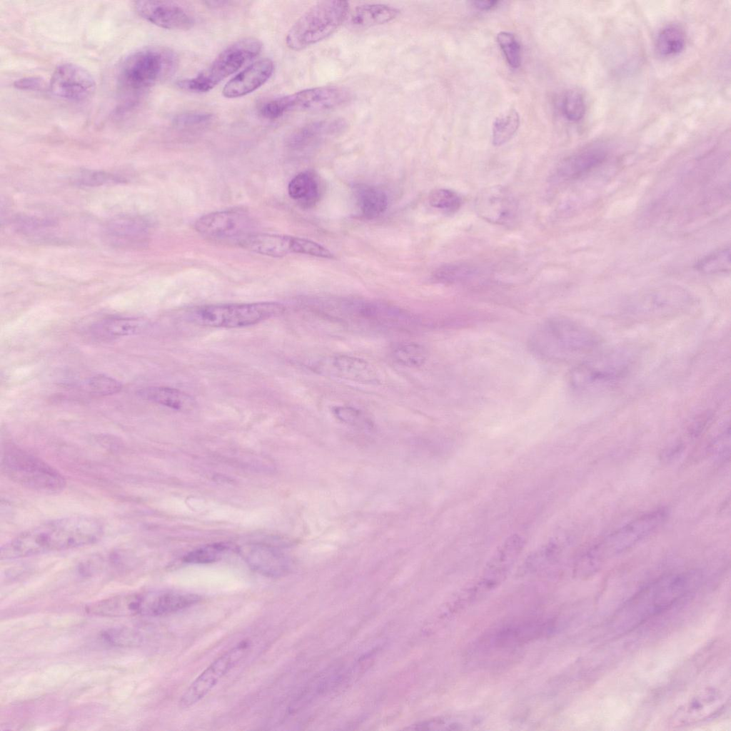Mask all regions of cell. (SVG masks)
<instances>
[{
	"mask_svg": "<svg viewBox=\"0 0 731 731\" xmlns=\"http://www.w3.org/2000/svg\"><path fill=\"white\" fill-rule=\"evenodd\" d=\"M104 534L102 523L86 515L54 519L17 535L1 548V558L13 560L90 545Z\"/></svg>",
	"mask_w": 731,
	"mask_h": 731,
	"instance_id": "1",
	"label": "cell"
},
{
	"mask_svg": "<svg viewBox=\"0 0 731 731\" xmlns=\"http://www.w3.org/2000/svg\"><path fill=\"white\" fill-rule=\"evenodd\" d=\"M599 336L588 327L564 317L541 323L529 338V347L538 357L566 361L588 354L600 344Z\"/></svg>",
	"mask_w": 731,
	"mask_h": 731,
	"instance_id": "2",
	"label": "cell"
},
{
	"mask_svg": "<svg viewBox=\"0 0 731 731\" xmlns=\"http://www.w3.org/2000/svg\"><path fill=\"white\" fill-rule=\"evenodd\" d=\"M635 361V355L627 348L613 349L588 358L570 370V386L580 393L603 390L626 378Z\"/></svg>",
	"mask_w": 731,
	"mask_h": 731,
	"instance_id": "3",
	"label": "cell"
},
{
	"mask_svg": "<svg viewBox=\"0 0 731 731\" xmlns=\"http://www.w3.org/2000/svg\"><path fill=\"white\" fill-rule=\"evenodd\" d=\"M666 515L665 509H657L613 531L585 553L578 563L577 571L584 573L595 569L604 560L629 550L653 533Z\"/></svg>",
	"mask_w": 731,
	"mask_h": 731,
	"instance_id": "4",
	"label": "cell"
},
{
	"mask_svg": "<svg viewBox=\"0 0 731 731\" xmlns=\"http://www.w3.org/2000/svg\"><path fill=\"white\" fill-rule=\"evenodd\" d=\"M349 11L346 1H323L305 11L288 31L286 43L294 51L302 50L333 34L346 21Z\"/></svg>",
	"mask_w": 731,
	"mask_h": 731,
	"instance_id": "5",
	"label": "cell"
},
{
	"mask_svg": "<svg viewBox=\"0 0 731 731\" xmlns=\"http://www.w3.org/2000/svg\"><path fill=\"white\" fill-rule=\"evenodd\" d=\"M175 53L166 47H146L130 54L119 72L121 86L129 91H141L170 76L176 69Z\"/></svg>",
	"mask_w": 731,
	"mask_h": 731,
	"instance_id": "6",
	"label": "cell"
},
{
	"mask_svg": "<svg viewBox=\"0 0 731 731\" xmlns=\"http://www.w3.org/2000/svg\"><path fill=\"white\" fill-rule=\"evenodd\" d=\"M1 469L11 480L27 489L55 494L66 486L64 476L46 462L17 447H7L1 454Z\"/></svg>",
	"mask_w": 731,
	"mask_h": 731,
	"instance_id": "7",
	"label": "cell"
},
{
	"mask_svg": "<svg viewBox=\"0 0 731 731\" xmlns=\"http://www.w3.org/2000/svg\"><path fill=\"white\" fill-rule=\"evenodd\" d=\"M284 311L283 305L276 302L209 305L193 309L188 319L203 326L241 328L280 316Z\"/></svg>",
	"mask_w": 731,
	"mask_h": 731,
	"instance_id": "8",
	"label": "cell"
},
{
	"mask_svg": "<svg viewBox=\"0 0 731 731\" xmlns=\"http://www.w3.org/2000/svg\"><path fill=\"white\" fill-rule=\"evenodd\" d=\"M262 46L261 41L253 37L238 40L223 50L207 68L196 76L181 80L177 85L189 91H209L245 63L258 56Z\"/></svg>",
	"mask_w": 731,
	"mask_h": 731,
	"instance_id": "9",
	"label": "cell"
},
{
	"mask_svg": "<svg viewBox=\"0 0 731 731\" xmlns=\"http://www.w3.org/2000/svg\"><path fill=\"white\" fill-rule=\"evenodd\" d=\"M351 98L347 89L335 86H323L303 89L265 103L261 115L267 119H276L294 111H321L334 109Z\"/></svg>",
	"mask_w": 731,
	"mask_h": 731,
	"instance_id": "10",
	"label": "cell"
},
{
	"mask_svg": "<svg viewBox=\"0 0 731 731\" xmlns=\"http://www.w3.org/2000/svg\"><path fill=\"white\" fill-rule=\"evenodd\" d=\"M524 545V538L518 534L507 538L494 551L479 578L465 590L468 599L474 601L498 587L506 578Z\"/></svg>",
	"mask_w": 731,
	"mask_h": 731,
	"instance_id": "11",
	"label": "cell"
},
{
	"mask_svg": "<svg viewBox=\"0 0 731 731\" xmlns=\"http://www.w3.org/2000/svg\"><path fill=\"white\" fill-rule=\"evenodd\" d=\"M251 647L249 640H243L218 657L184 691L178 702L179 707L189 708L204 698L248 654Z\"/></svg>",
	"mask_w": 731,
	"mask_h": 731,
	"instance_id": "12",
	"label": "cell"
},
{
	"mask_svg": "<svg viewBox=\"0 0 731 731\" xmlns=\"http://www.w3.org/2000/svg\"><path fill=\"white\" fill-rule=\"evenodd\" d=\"M196 230L203 236L215 239H233L238 241L247 235L252 226L248 213L239 208L211 212L201 216L195 223Z\"/></svg>",
	"mask_w": 731,
	"mask_h": 731,
	"instance_id": "13",
	"label": "cell"
},
{
	"mask_svg": "<svg viewBox=\"0 0 731 731\" xmlns=\"http://www.w3.org/2000/svg\"><path fill=\"white\" fill-rule=\"evenodd\" d=\"M51 92L56 96L71 101H83L95 92L96 82L91 73L84 67L71 63L58 66L49 83Z\"/></svg>",
	"mask_w": 731,
	"mask_h": 731,
	"instance_id": "14",
	"label": "cell"
},
{
	"mask_svg": "<svg viewBox=\"0 0 731 731\" xmlns=\"http://www.w3.org/2000/svg\"><path fill=\"white\" fill-rule=\"evenodd\" d=\"M475 208L480 218L499 226H510L518 216L515 198L501 186L482 190L476 196Z\"/></svg>",
	"mask_w": 731,
	"mask_h": 731,
	"instance_id": "15",
	"label": "cell"
},
{
	"mask_svg": "<svg viewBox=\"0 0 731 731\" xmlns=\"http://www.w3.org/2000/svg\"><path fill=\"white\" fill-rule=\"evenodd\" d=\"M134 8L143 19L161 28L187 30L194 24L190 12L174 2L138 1L134 2Z\"/></svg>",
	"mask_w": 731,
	"mask_h": 731,
	"instance_id": "16",
	"label": "cell"
},
{
	"mask_svg": "<svg viewBox=\"0 0 731 731\" xmlns=\"http://www.w3.org/2000/svg\"><path fill=\"white\" fill-rule=\"evenodd\" d=\"M316 370L326 375L358 383L378 382L377 373L368 362L348 355L338 354L325 357L317 363Z\"/></svg>",
	"mask_w": 731,
	"mask_h": 731,
	"instance_id": "17",
	"label": "cell"
},
{
	"mask_svg": "<svg viewBox=\"0 0 731 731\" xmlns=\"http://www.w3.org/2000/svg\"><path fill=\"white\" fill-rule=\"evenodd\" d=\"M725 695L719 689L705 688L684 703L676 711L675 724L689 725L703 720L717 713L725 705Z\"/></svg>",
	"mask_w": 731,
	"mask_h": 731,
	"instance_id": "18",
	"label": "cell"
},
{
	"mask_svg": "<svg viewBox=\"0 0 731 731\" xmlns=\"http://www.w3.org/2000/svg\"><path fill=\"white\" fill-rule=\"evenodd\" d=\"M149 225L138 216H122L110 220L106 225L104 235L108 241L117 247L135 248L145 242Z\"/></svg>",
	"mask_w": 731,
	"mask_h": 731,
	"instance_id": "19",
	"label": "cell"
},
{
	"mask_svg": "<svg viewBox=\"0 0 731 731\" xmlns=\"http://www.w3.org/2000/svg\"><path fill=\"white\" fill-rule=\"evenodd\" d=\"M273 70L274 64L270 59L258 60L228 81L223 88L222 94L228 99L244 96L263 86Z\"/></svg>",
	"mask_w": 731,
	"mask_h": 731,
	"instance_id": "20",
	"label": "cell"
},
{
	"mask_svg": "<svg viewBox=\"0 0 731 731\" xmlns=\"http://www.w3.org/2000/svg\"><path fill=\"white\" fill-rule=\"evenodd\" d=\"M243 553L244 559L250 568L264 576H283L291 568L288 557L281 550L272 546L254 545Z\"/></svg>",
	"mask_w": 731,
	"mask_h": 731,
	"instance_id": "21",
	"label": "cell"
},
{
	"mask_svg": "<svg viewBox=\"0 0 731 731\" xmlns=\"http://www.w3.org/2000/svg\"><path fill=\"white\" fill-rule=\"evenodd\" d=\"M690 302L681 294H654L643 297L628 308V313L637 318H662L685 310Z\"/></svg>",
	"mask_w": 731,
	"mask_h": 731,
	"instance_id": "22",
	"label": "cell"
},
{
	"mask_svg": "<svg viewBox=\"0 0 731 731\" xmlns=\"http://www.w3.org/2000/svg\"><path fill=\"white\" fill-rule=\"evenodd\" d=\"M201 600L198 595L174 590L145 593L144 615L158 617L190 608Z\"/></svg>",
	"mask_w": 731,
	"mask_h": 731,
	"instance_id": "23",
	"label": "cell"
},
{
	"mask_svg": "<svg viewBox=\"0 0 731 731\" xmlns=\"http://www.w3.org/2000/svg\"><path fill=\"white\" fill-rule=\"evenodd\" d=\"M607 156L608 152L602 146L586 147L563 160L557 175L565 180L578 179L603 164Z\"/></svg>",
	"mask_w": 731,
	"mask_h": 731,
	"instance_id": "24",
	"label": "cell"
},
{
	"mask_svg": "<svg viewBox=\"0 0 731 731\" xmlns=\"http://www.w3.org/2000/svg\"><path fill=\"white\" fill-rule=\"evenodd\" d=\"M346 128L347 123L343 119L313 121L293 131L288 138V144L294 148H304L341 134Z\"/></svg>",
	"mask_w": 731,
	"mask_h": 731,
	"instance_id": "25",
	"label": "cell"
},
{
	"mask_svg": "<svg viewBox=\"0 0 731 731\" xmlns=\"http://www.w3.org/2000/svg\"><path fill=\"white\" fill-rule=\"evenodd\" d=\"M294 237L273 233H250L239 241L241 246L253 253L279 258L293 253Z\"/></svg>",
	"mask_w": 731,
	"mask_h": 731,
	"instance_id": "26",
	"label": "cell"
},
{
	"mask_svg": "<svg viewBox=\"0 0 731 731\" xmlns=\"http://www.w3.org/2000/svg\"><path fill=\"white\" fill-rule=\"evenodd\" d=\"M136 393L144 400L178 411H190L196 406V401L191 395L176 388L149 386L139 389Z\"/></svg>",
	"mask_w": 731,
	"mask_h": 731,
	"instance_id": "27",
	"label": "cell"
},
{
	"mask_svg": "<svg viewBox=\"0 0 731 731\" xmlns=\"http://www.w3.org/2000/svg\"><path fill=\"white\" fill-rule=\"evenodd\" d=\"M144 325L138 318H108L91 326L89 333L97 339H113L136 333Z\"/></svg>",
	"mask_w": 731,
	"mask_h": 731,
	"instance_id": "28",
	"label": "cell"
},
{
	"mask_svg": "<svg viewBox=\"0 0 731 731\" xmlns=\"http://www.w3.org/2000/svg\"><path fill=\"white\" fill-rule=\"evenodd\" d=\"M398 9L384 4H366L357 6L351 14V24L358 29L381 25L396 19Z\"/></svg>",
	"mask_w": 731,
	"mask_h": 731,
	"instance_id": "29",
	"label": "cell"
},
{
	"mask_svg": "<svg viewBox=\"0 0 731 731\" xmlns=\"http://www.w3.org/2000/svg\"><path fill=\"white\" fill-rule=\"evenodd\" d=\"M354 194L362 213L366 218H375L382 214L387 208L386 194L375 186L367 184L356 185Z\"/></svg>",
	"mask_w": 731,
	"mask_h": 731,
	"instance_id": "30",
	"label": "cell"
},
{
	"mask_svg": "<svg viewBox=\"0 0 731 731\" xmlns=\"http://www.w3.org/2000/svg\"><path fill=\"white\" fill-rule=\"evenodd\" d=\"M289 196L303 207L313 206L319 197L317 181L313 173L303 171L296 175L288 186Z\"/></svg>",
	"mask_w": 731,
	"mask_h": 731,
	"instance_id": "31",
	"label": "cell"
},
{
	"mask_svg": "<svg viewBox=\"0 0 731 731\" xmlns=\"http://www.w3.org/2000/svg\"><path fill=\"white\" fill-rule=\"evenodd\" d=\"M685 46V34L676 24L665 26L658 33L655 41L656 50L663 56H672L680 53Z\"/></svg>",
	"mask_w": 731,
	"mask_h": 731,
	"instance_id": "32",
	"label": "cell"
},
{
	"mask_svg": "<svg viewBox=\"0 0 731 731\" xmlns=\"http://www.w3.org/2000/svg\"><path fill=\"white\" fill-rule=\"evenodd\" d=\"M520 126V117L515 110H510L499 116L493 126L492 138L495 146H501L509 141Z\"/></svg>",
	"mask_w": 731,
	"mask_h": 731,
	"instance_id": "33",
	"label": "cell"
},
{
	"mask_svg": "<svg viewBox=\"0 0 731 731\" xmlns=\"http://www.w3.org/2000/svg\"><path fill=\"white\" fill-rule=\"evenodd\" d=\"M391 355L395 362L407 367L420 366L426 359L425 348L415 343L398 345L393 350Z\"/></svg>",
	"mask_w": 731,
	"mask_h": 731,
	"instance_id": "34",
	"label": "cell"
},
{
	"mask_svg": "<svg viewBox=\"0 0 731 731\" xmlns=\"http://www.w3.org/2000/svg\"><path fill=\"white\" fill-rule=\"evenodd\" d=\"M697 271L704 273H725L730 271V249L724 248L702 258L695 264Z\"/></svg>",
	"mask_w": 731,
	"mask_h": 731,
	"instance_id": "35",
	"label": "cell"
},
{
	"mask_svg": "<svg viewBox=\"0 0 731 731\" xmlns=\"http://www.w3.org/2000/svg\"><path fill=\"white\" fill-rule=\"evenodd\" d=\"M560 109L567 120L572 122L579 121L583 118L586 110L583 95L575 89L568 90L561 99Z\"/></svg>",
	"mask_w": 731,
	"mask_h": 731,
	"instance_id": "36",
	"label": "cell"
},
{
	"mask_svg": "<svg viewBox=\"0 0 731 731\" xmlns=\"http://www.w3.org/2000/svg\"><path fill=\"white\" fill-rule=\"evenodd\" d=\"M474 273L473 267L470 265L449 263L438 267L433 273V278L441 283H453L466 280Z\"/></svg>",
	"mask_w": 731,
	"mask_h": 731,
	"instance_id": "37",
	"label": "cell"
},
{
	"mask_svg": "<svg viewBox=\"0 0 731 731\" xmlns=\"http://www.w3.org/2000/svg\"><path fill=\"white\" fill-rule=\"evenodd\" d=\"M74 183L80 186L94 187L111 183H121L124 179L102 171L84 170L76 174Z\"/></svg>",
	"mask_w": 731,
	"mask_h": 731,
	"instance_id": "38",
	"label": "cell"
},
{
	"mask_svg": "<svg viewBox=\"0 0 731 731\" xmlns=\"http://www.w3.org/2000/svg\"><path fill=\"white\" fill-rule=\"evenodd\" d=\"M497 41L508 64L513 68L519 67L521 64V47L515 35L510 32L501 31L497 36Z\"/></svg>",
	"mask_w": 731,
	"mask_h": 731,
	"instance_id": "39",
	"label": "cell"
},
{
	"mask_svg": "<svg viewBox=\"0 0 731 731\" xmlns=\"http://www.w3.org/2000/svg\"><path fill=\"white\" fill-rule=\"evenodd\" d=\"M428 201L431 206L450 212L458 210L462 202L457 193L446 188L433 190L428 196Z\"/></svg>",
	"mask_w": 731,
	"mask_h": 731,
	"instance_id": "40",
	"label": "cell"
},
{
	"mask_svg": "<svg viewBox=\"0 0 731 731\" xmlns=\"http://www.w3.org/2000/svg\"><path fill=\"white\" fill-rule=\"evenodd\" d=\"M226 550L227 545L224 544H210L190 552L183 560L188 563H211L218 560Z\"/></svg>",
	"mask_w": 731,
	"mask_h": 731,
	"instance_id": "41",
	"label": "cell"
},
{
	"mask_svg": "<svg viewBox=\"0 0 731 731\" xmlns=\"http://www.w3.org/2000/svg\"><path fill=\"white\" fill-rule=\"evenodd\" d=\"M332 413L338 420L350 425L361 428L370 425L371 422L364 413L353 406L335 405L332 408Z\"/></svg>",
	"mask_w": 731,
	"mask_h": 731,
	"instance_id": "42",
	"label": "cell"
},
{
	"mask_svg": "<svg viewBox=\"0 0 731 731\" xmlns=\"http://www.w3.org/2000/svg\"><path fill=\"white\" fill-rule=\"evenodd\" d=\"M86 384L90 393L99 395L115 394L122 388L116 379L101 374L89 378Z\"/></svg>",
	"mask_w": 731,
	"mask_h": 731,
	"instance_id": "43",
	"label": "cell"
},
{
	"mask_svg": "<svg viewBox=\"0 0 731 731\" xmlns=\"http://www.w3.org/2000/svg\"><path fill=\"white\" fill-rule=\"evenodd\" d=\"M14 224L17 231L32 234L54 226L55 222L53 220L35 216H19L14 220Z\"/></svg>",
	"mask_w": 731,
	"mask_h": 731,
	"instance_id": "44",
	"label": "cell"
},
{
	"mask_svg": "<svg viewBox=\"0 0 731 731\" xmlns=\"http://www.w3.org/2000/svg\"><path fill=\"white\" fill-rule=\"evenodd\" d=\"M293 253L324 258H334L333 254L321 244L311 240L299 237H294Z\"/></svg>",
	"mask_w": 731,
	"mask_h": 731,
	"instance_id": "45",
	"label": "cell"
},
{
	"mask_svg": "<svg viewBox=\"0 0 731 731\" xmlns=\"http://www.w3.org/2000/svg\"><path fill=\"white\" fill-rule=\"evenodd\" d=\"M466 724L462 719L452 717H440L428 720L416 724L414 730H461L465 729Z\"/></svg>",
	"mask_w": 731,
	"mask_h": 731,
	"instance_id": "46",
	"label": "cell"
},
{
	"mask_svg": "<svg viewBox=\"0 0 731 731\" xmlns=\"http://www.w3.org/2000/svg\"><path fill=\"white\" fill-rule=\"evenodd\" d=\"M212 117V114L208 112L189 111L177 115L173 123L181 128L196 127L207 123Z\"/></svg>",
	"mask_w": 731,
	"mask_h": 731,
	"instance_id": "47",
	"label": "cell"
},
{
	"mask_svg": "<svg viewBox=\"0 0 731 731\" xmlns=\"http://www.w3.org/2000/svg\"><path fill=\"white\" fill-rule=\"evenodd\" d=\"M14 86L22 90L37 91L43 88L44 81L39 78L27 77L16 81Z\"/></svg>",
	"mask_w": 731,
	"mask_h": 731,
	"instance_id": "48",
	"label": "cell"
},
{
	"mask_svg": "<svg viewBox=\"0 0 731 731\" xmlns=\"http://www.w3.org/2000/svg\"><path fill=\"white\" fill-rule=\"evenodd\" d=\"M498 1H474V6L477 9L483 11L490 10L497 6Z\"/></svg>",
	"mask_w": 731,
	"mask_h": 731,
	"instance_id": "49",
	"label": "cell"
}]
</instances>
